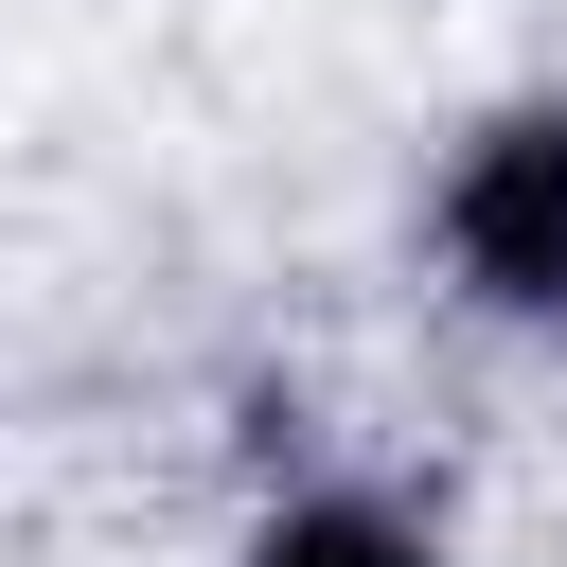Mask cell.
Segmentation results:
<instances>
[{
	"instance_id": "obj_1",
	"label": "cell",
	"mask_w": 567,
	"mask_h": 567,
	"mask_svg": "<svg viewBox=\"0 0 567 567\" xmlns=\"http://www.w3.org/2000/svg\"><path fill=\"white\" fill-rule=\"evenodd\" d=\"M425 248H443V284H461L478 319L567 337V89H514V106H478V124L443 142Z\"/></svg>"
},
{
	"instance_id": "obj_2",
	"label": "cell",
	"mask_w": 567,
	"mask_h": 567,
	"mask_svg": "<svg viewBox=\"0 0 567 567\" xmlns=\"http://www.w3.org/2000/svg\"><path fill=\"white\" fill-rule=\"evenodd\" d=\"M230 567H461L408 496H354V478H301V496H266L248 532H230Z\"/></svg>"
}]
</instances>
